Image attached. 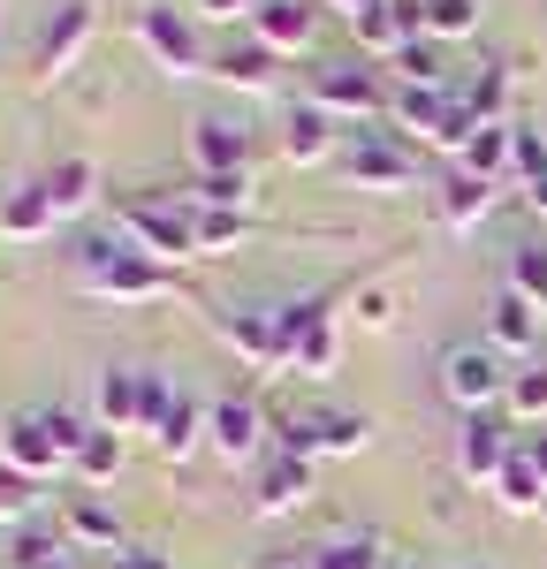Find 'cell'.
I'll list each match as a JSON object with an SVG mask.
<instances>
[{"mask_svg":"<svg viewBox=\"0 0 547 569\" xmlns=\"http://www.w3.org/2000/svg\"><path fill=\"white\" fill-rule=\"evenodd\" d=\"M77 281H84L91 297H115V305H152V297L176 289V273L160 259H145L130 236H91L84 251H77Z\"/></svg>","mask_w":547,"mask_h":569,"instance_id":"cell-1","label":"cell"},{"mask_svg":"<svg viewBox=\"0 0 547 569\" xmlns=\"http://www.w3.org/2000/svg\"><path fill=\"white\" fill-rule=\"evenodd\" d=\"M84 418H69V410H16L8 418V448H0V463H16L23 479H46V471H61V463H77V448H84Z\"/></svg>","mask_w":547,"mask_h":569,"instance_id":"cell-2","label":"cell"},{"mask_svg":"<svg viewBox=\"0 0 547 569\" xmlns=\"http://www.w3.org/2000/svg\"><path fill=\"white\" fill-rule=\"evenodd\" d=\"M115 228L160 266L198 251V206H176V198H122V206H115Z\"/></svg>","mask_w":547,"mask_h":569,"instance_id":"cell-3","label":"cell"},{"mask_svg":"<svg viewBox=\"0 0 547 569\" xmlns=\"http://www.w3.org/2000/svg\"><path fill=\"white\" fill-rule=\"evenodd\" d=\"M274 327H281V365H297L305 380L335 372L342 335H335V311H327V297H297V305H281V311H274Z\"/></svg>","mask_w":547,"mask_h":569,"instance_id":"cell-4","label":"cell"},{"mask_svg":"<svg viewBox=\"0 0 547 569\" xmlns=\"http://www.w3.org/2000/svg\"><path fill=\"white\" fill-rule=\"evenodd\" d=\"M441 395H449L464 418H471V410H495V402H509L501 350H495V342H456V350L441 357Z\"/></svg>","mask_w":547,"mask_h":569,"instance_id":"cell-5","label":"cell"},{"mask_svg":"<svg viewBox=\"0 0 547 569\" xmlns=\"http://www.w3.org/2000/svg\"><path fill=\"white\" fill-rule=\"evenodd\" d=\"M91 31H99L91 0H61V8H53V23L39 31V46H31V77H39V84H61V77L77 69V53L91 46Z\"/></svg>","mask_w":547,"mask_h":569,"instance_id":"cell-6","label":"cell"},{"mask_svg":"<svg viewBox=\"0 0 547 569\" xmlns=\"http://www.w3.org/2000/svg\"><path fill=\"white\" fill-rule=\"evenodd\" d=\"M137 39H145V53H152L160 69H176V77H198V69H213V61H206V39H198V23H190L182 8H168V0L137 16Z\"/></svg>","mask_w":547,"mask_h":569,"instance_id":"cell-7","label":"cell"},{"mask_svg":"<svg viewBox=\"0 0 547 569\" xmlns=\"http://www.w3.org/2000/svg\"><path fill=\"white\" fill-rule=\"evenodd\" d=\"M365 433H372V418L365 410H312V418H297L289 433H281V456H358Z\"/></svg>","mask_w":547,"mask_h":569,"instance_id":"cell-8","label":"cell"},{"mask_svg":"<svg viewBox=\"0 0 547 569\" xmlns=\"http://www.w3.org/2000/svg\"><path fill=\"white\" fill-rule=\"evenodd\" d=\"M388 99L396 91L380 84V69H358V61H327L312 77V107L327 114H388Z\"/></svg>","mask_w":547,"mask_h":569,"instance_id":"cell-9","label":"cell"},{"mask_svg":"<svg viewBox=\"0 0 547 569\" xmlns=\"http://www.w3.org/2000/svg\"><path fill=\"white\" fill-rule=\"evenodd\" d=\"M509 456H517V448H509V433H501L495 410H471V418L456 426V471H464V479L495 486L501 471H509Z\"/></svg>","mask_w":547,"mask_h":569,"instance_id":"cell-10","label":"cell"},{"mask_svg":"<svg viewBox=\"0 0 547 569\" xmlns=\"http://www.w3.org/2000/svg\"><path fill=\"white\" fill-rule=\"evenodd\" d=\"M259 440H267V418H259V402L251 395H228L206 410V448L228 456V463H251L259 456Z\"/></svg>","mask_w":547,"mask_h":569,"instance_id":"cell-11","label":"cell"},{"mask_svg":"<svg viewBox=\"0 0 547 569\" xmlns=\"http://www.w3.org/2000/svg\"><path fill=\"white\" fill-rule=\"evenodd\" d=\"M342 176L358 182V190H410V152L404 144H388V137H358V144H342Z\"/></svg>","mask_w":547,"mask_h":569,"instance_id":"cell-12","label":"cell"},{"mask_svg":"<svg viewBox=\"0 0 547 569\" xmlns=\"http://www.w3.org/2000/svg\"><path fill=\"white\" fill-rule=\"evenodd\" d=\"M91 410L107 433H145V372L137 365H107L99 388H91Z\"/></svg>","mask_w":547,"mask_h":569,"instance_id":"cell-13","label":"cell"},{"mask_svg":"<svg viewBox=\"0 0 547 569\" xmlns=\"http://www.w3.org/2000/svg\"><path fill=\"white\" fill-rule=\"evenodd\" d=\"M342 144H335V114L327 107H289V122H281V160L289 168H319V160H335Z\"/></svg>","mask_w":547,"mask_h":569,"instance_id":"cell-14","label":"cell"},{"mask_svg":"<svg viewBox=\"0 0 547 569\" xmlns=\"http://www.w3.org/2000/svg\"><path fill=\"white\" fill-rule=\"evenodd\" d=\"M190 152H198V176H243L251 137H243V122H228V114H198L190 122Z\"/></svg>","mask_w":547,"mask_h":569,"instance_id":"cell-15","label":"cell"},{"mask_svg":"<svg viewBox=\"0 0 547 569\" xmlns=\"http://www.w3.org/2000/svg\"><path fill=\"white\" fill-rule=\"evenodd\" d=\"M305 501H312V463H305V456H274L259 493H251V509H259V517H289V509H305Z\"/></svg>","mask_w":547,"mask_h":569,"instance_id":"cell-16","label":"cell"},{"mask_svg":"<svg viewBox=\"0 0 547 569\" xmlns=\"http://www.w3.org/2000/svg\"><path fill=\"white\" fill-rule=\"evenodd\" d=\"M251 39L267 46V53H305V46H312V8H305V0H259Z\"/></svg>","mask_w":547,"mask_h":569,"instance_id":"cell-17","label":"cell"},{"mask_svg":"<svg viewBox=\"0 0 547 569\" xmlns=\"http://www.w3.org/2000/svg\"><path fill=\"white\" fill-rule=\"evenodd\" d=\"M456 168H464V176H479V182H509L517 176V122H487V130L471 137V152H464V160H456Z\"/></svg>","mask_w":547,"mask_h":569,"instance_id":"cell-18","label":"cell"},{"mask_svg":"<svg viewBox=\"0 0 547 569\" xmlns=\"http://www.w3.org/2000/svg\"><path fill=\"white\" fill-rule=\"evenodd\" d=\"M221 342L236 357H251V365H281V327H274V311H221Z\"/></svg>","mask_w":547,"mask_h":569,"instance_id":"cell-19","label":"cell"},{"mask_svg":"<svg viewBox=\"0 0 547 569\" xmlns=\"http://www.w3.org/2000/svg\"><path fill=\"white\" fill-rule=\"evenodd\" d=\"M39 190H46V206L69 220V213H84L91 198H99V168H91V160H53V168L39 176Z\"/></svg>","mask_w":547,"mask_h":569,"instance_id":"cell-20","label":"cell"},{"mask_svg":"<svg viewBox=\"0 0 547 569\" xmlns=\"http://www.w3.org/2000/svg\"><path fill=\"white\" fill-rule=\"evenodd\" d=\"M449 91L441 84H404L396 91V99H388V114H396V122H404V130H418L426 137V144H434V137H441V122H449Z\"/></svg>","mask_w":547,"mask_h":569,"instance_id":"cell-21","label":"cell"},{"mask_svg":"<svg viewBox=\"0 0 547 569\" xmlns=\"http://www.w3.org/2000/svg\"><path fill=\"white\" fill-rule=\"evenodd\" d=\"M495 350H509V357H525V350H540V305H525L517 289H501L495 297Z\"/></svg>","mask_w":547,"mask_h":569,"instance_id":"cell-22","label":"cell"},{"mask_svg":"<svg viewBox=\"0 0 547 569\" xmlns=\"http://www.w3.org/2000/svg\"><path fill=\"white\" fill-rule=\"evenodd\" d=\"M53 206H46V190L39 182H23V190H8L0 198V236H16V243H31V236H53Z\"/></svg>","mask_w":547,"mask_h":569,"instance_id":"cell-23","label":"cell"},{"mask_svg":"<svg viewBox=\"0 0 547 569\" xmlns=\"http://www.w3.org/2000/svg\"><path fill=\"white\" fill-rule=\"evenodd\" d=\"M152 448H160L168 463H182V456H198V448H206V402H190V395H176V410H168V426L152 433Z\"/></svg>","mask_w":547,"mask_h":569,"instance_id":"cell-24","label":"cell"},{"mask_svg":"<svg viewBox=\"0 0 547 569\" xmlns=\"http://www.w3.org/2000/svg\"><path fill=\"white\" fill-rule=\"evenodd\" d=\"M487 213H495V182H479V176L456 168V176L441 182V220H449V228H479Z\"/></svg>","mask_w":547,"mask_h":569,"instance_id":"cell-25","label":"cell"},{"mask_svg":"<svg viewBox=\"0 0 547 569\" xmlns=\"http://www.w3.org/2000/svg\"><path fill=\"white\" fill-rule=\"evenodd\" d=\"M61 531H69L77 547H99V555H115V547H122V525H115V517H107L91 493H77V501L61 509Z\"/></svg>","mask_w":547,"mask_h":569,"instance_id":"cell-26","label":"cell"},{"mask_svg":"<svg viewBox=\"0 0 547 569\" xmlns=\"http://www.w3.org/2000/svg\"><path fill=\"white\" fill-rule=\"evenodd\" d=\"M274 61H281V53H267L259 39H243V46H228V53H213V77L259 91V84H274Z\"/></svg>","mask_w":547,"mask_h":569,"instance_id":"cell-27","label":"cell"},{"mask_svg":"<svg viewBox=\"0 0 547 569\" xmlns=\"http://www.w3.org/2000/svg\"><path fill=\"white\" fill-rule=\"evenodd\" d=\"M122 456H130V448H122V433H107V426H91V433H84V448H77V463H69V471H77L84 486H115V471H122Z\"/></svg>","mask_w":547,"mask_h":569,"instance_id":"cell-28","label":"cell"},{"mask_svg":"<svg viewBox=\"0 0 547 569\" xmlns=\"http://www.w3.org/2000/svg\"><path fill=\"white\" fill-rule=\"evenodd\" d=\"M509 289H517L525 305L547 311V243H533V236H525V243L509 251Z\"/></svg>","mask_w":547,"mask_h":569,"instance_id":"cell-29","label":"cell"},{"mask_svg":"<svg viewBox=\"0 0 547 569\" xmlns=\"http://www.w3.org/2000/svg\"><path fill=\"white\" fill-rule=\"evenodd\" d=\"M495 493H501V509H540V501H547V479L533 471V456H525V448L509 456V471L495 479Z\"/></svg>","mask_w":547,"mask_h":569,"instance_id":"cell-30","label":"cell"},{"mask_svg":"<svg viewBox=\"0 0 547 569\" xmlns=\"http://www.w3.org/2000/svg\"><path fill=\"white\" fill-rule=\"evenodd\" d=\"M426 8V39H471L479 31V0H418Z\"/></svg>","mask_w":547,"mask_h":569,"instance_id":"cell-31","label":"cell"},{"mask_svg":"<svg viewBox=\"0 0 547 569\" xmlns=\"http://www.w3.org/2000/svg\"><path fill=\"white\" fill-rule=\"evenodd\" d=\"M236 243H251V213H213V206H198V251H236Z\"/></svg>","mask_w":547,"mask_h":569,"instance_id":"cell-32","label":"cell"},{"mask_svg":"<svg viewBox=\"0 0 547 569\" xmlns=\"http://www.w3.org/2000/svg\"><path fill=\"white\" fill-rule=\"evenodd\" d=\"M464 107L479 114V122H501V107H509V77H501V61H479V77L464 91Z\"/></svg>","mask_w":547,"mask_h":569,"instance_id":"cell-33","label":"cell"},{"mask_svg":"<svg viewBox=\"0 0 547 569\" xmlns=\"http://www.w3.org/2000/svg\"><path fill=\"white\" fill-rule=\"evenodd\" d=\"M243 198H251V176H198L190 190V206H213V213H243Z\"/></svg>","mask_w":547,"mask_h":569,"instance_id":"cell-34","label":"cell"},{"mask_svg":"<svg viewBox=\"0 0 547 569\" xmlns=\"http://www.w3.org/2000/svg\"><path fill=\"white\" fill-rule=\"evenodd\" d=\"M312 569H388V562H380L372 539H327V547L312 555Z\"/></svg>","mask_w":547,"mask_h":569,"instance_id":"cell-35","label":"cell"},{"mask_svg":"<svg viewBox=\"0 0 547 569\" xmlns=\"http://www.w3.org/2000/svg\"><path fill=\"white\" fill-rule=\"evenodd\" d=\"M509 410L533 418V426H547V365L540 372H509Z\"/></svg>","mask_w":547,"mask_h":569,"instance_id":"cell-36","label":"cell"},{"mask_svg":"<svg viewBox=\"0 0 547 569\" xmlns=\"http://www.w3.org/2000/svg\"><path fill=\"white\" fill-rule=\"evenodd\" d=\"M396 69H404V84H441V53H434V46H418V39L396 53Z\"/></svg>","mask_w":547,"mask_h":569,"instance_id":"cell-37","label":"cell"},{"mask_svg":"<svg viewBox=\"0 0 547 569\" xmlns=\"http://www.w3.org/2000/svg\"><path fill=\"white\" fill-rule=\"evenodd\" d=\"M540 176H547V137L540 130H517V182L533 190Z\"/></svg>","mask_w":547,"mask_h":569,"instance_id":"cell-38","label":"cell"},{"mask_svg":"<svg viewBox=\"0 0 547 569\" xmlns=\"http://www.w3.org/2000/svg\"><path fill=\"white\" fill-rule=\"evenodd\" d=\"M168 410H176V388H168L160 372H145V433H160V426H168Z\"/></svg>","mask_w":547,"mask_h":569,"instance_id":"cell-39","label":"cell"},{"mask_svg":"<svg viewBox=\"0 0 547 569\" xmlns=\"http://www.w3.org/2000/svg\"><path fill=\"white\" fill-rule=\"evenodd\" d=\"M31 501H39V493H31V479H23L16 463H0V517H23Z\"/></svg>","mask_w":547,"mask_h":569,"instance_id":"cell-40","label":"cell"},{"mask_svg":"<svg viewBox=\"0 0 547 569\" xmlns=\"http://www.w3.org/2000/svg\"><path fill=\"white\" fill-rule=\"evenodd\" d=\"M358 319L365 327H396V297L388 289H358Z\"/></svg>","mask_w":547,"mask_h":569,"instance_id":"cell-41","label":"cell"},{"mask_svg":"<svg viewBox=\"0 0 547 569\" xmlns=\"http://www.w3.org/2000/svg\"><path fill=\"white\" fill-rule=\"evenodd\" d=\"M99 569H168V562L145 555V547H115V555H99Z\"/></svg>","mask_w":547,"mask_h":569,"instance_id":"cell-42","label":"cell"},{"mask_svg":"<svg viewBox=\"0 0 547 569\" xmlns=\"http://www.w3.org/2000/svg\"><path fill=\"white\" fill-rule=\"evenodd\" d=\"M198 16H259V0H198Z\"/></svg>","mask_w":547,"mask_h":569,"instance_id":"cell-43","label":"cell"},{"mask_svg":"<svg viewBox=\"0 0 547 569\" xmlns=\"http://www.w3.org/2000/svg\"><path fill=\"white\" fill-rule=\"evenodd\" d=\"M525 456H533V471H540V479H547V426H540V433H533V440H525Z\"/></svg>","mask_w":547,"mask_h":569,"instance_id":"cell-44","label":"cell"},{"mask_svg":"<svg viewBox=\"0 0 547 569\" xmlns=\"http://www.w3.org/2000/svg\"><path fill=\"white\" fill-rule=\"evenodd\" d=\"M525 198H533V213H547V176L533 182V190H525Z\"/></svg>","mask_w":547,"mask_h":569,"instance_id":"cell-45","label":"cell"},{"mask_svg":"<svg viewBox=\"0 0 547 569\" xmlns=\"http://www.w3.org/2000/svg\"><path fill=\"white\" fill-rule=\"evenodd\" d=\"M335 8H342V16H358V8H372V0H335Z\"/></svg>","mask_w":547,"mask_h":569,"instance_id":"cell-46","label":"cell"},{"mask_svg":"<svg viewBox=\"0 0 547 569\" xmlns=\"http://www.w3.org/2000/svg\"><path fill=\"white\" fill-rule=\"evenodd\" d=\"M0 448H8V418H0Z\"/></svg>","mask_w":547,"mask_h":569,"instance_id":"cell-47","label":"cell"},{"mask_svg":"<svg viewBox=\"0 0 547 569\" xmlns=\"http://www.w3.org/2000/svg\"><path fill=\"white\" fill-rule=\"evenodd\" d=\"M281 569H312V562H281Z\"/></svg>","mask_w":547,"mask_h":569,"instance_id":"cell-48","label":"cell"}]
</instances>
